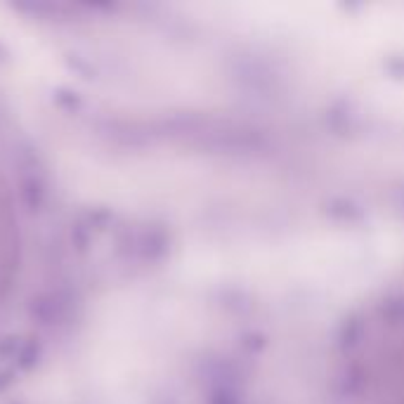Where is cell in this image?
<instances>
[{
  "mask_svg": "<svg viewBox=\"0 0 404 404\" xmlns=\"http://www.w3.org/2000/svg\"><path fill=\"white\" fill-rule=\"evenodd\" d=\"M5 227H3V220H0V288H3V279H5Z\"/></svg>",
  "mask_w": 404,
  "mask_h": 404,
  "instance_id": "1",
  "label": "cell"
}]
</instances>
